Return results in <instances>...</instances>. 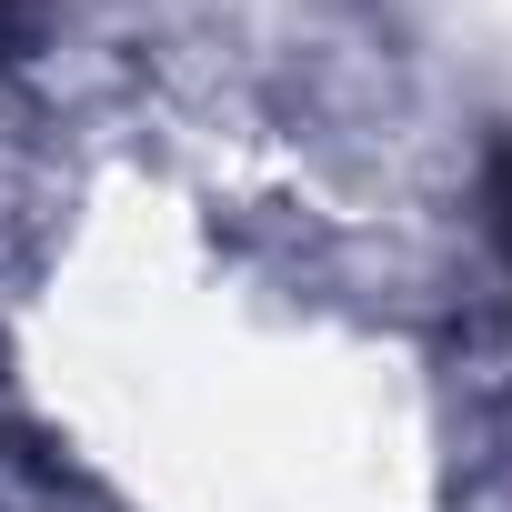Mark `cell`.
Wrapping results in <instances>:
<instances>
[{
    "label": "cell",
    "instance_id": "obj_1",
    "mask_svg": "<svg viewBox=\"0 0 512 512\" xmlns=\"http://www.w3.org/2000/svg\"><path fill=\"white\" fill-rule=\"evenodd\" d=\"M502 231H512V161H502Z\"/></svg>",
    "mask_w": 512,
    "mask_h": 512
},
{
    "label": "cell",
    "instance_id": "obj_2",
    "mask_svg": "<svg viewBox=\"0 0 512 512\" xmlns=\"http://www.w3.org/2000/svg\"><path fill=\"white\" fill-rule=\"evenodd\" d=\"M0 61H11V11H0Z\"/></svg>",
    "mask_w": 512,
    "mask_h": 512
}]
</instances>
